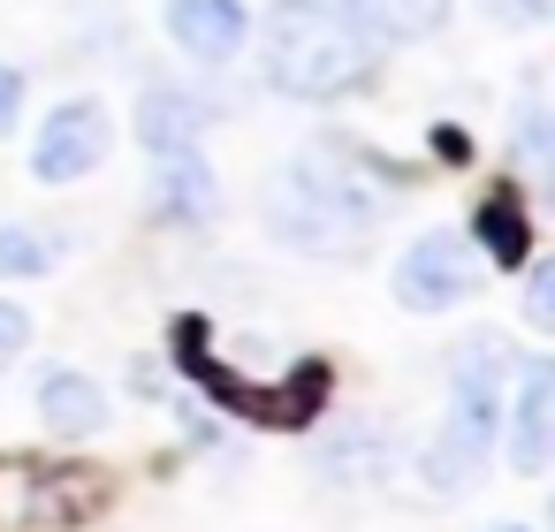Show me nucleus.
<instances>
[{
  "instance_id": "nucleus-1",
  "label": "nucleus",
  "mask_w": 555,
  "mask_h": 532,
  "mask_svg": "<svg viewBox=\"0 0 555 532\" xmlns=\"http://www.w3.org/2000/svg\"><path fill=\"white\" fill-rule=\"evenodd\" d=\"M259 77L282 100H350L373 85V39L335 0H267L259 16Z\"/></svg>"
},
{
  "instance_id": "nucleus-2",
  "label": "nucleus",
  "mask_w": 555,
  "mask_h": 532,
  "mask_svg": "<svg viewBox=\"0 0 555 532\" xmlns=\"http://www.w3.org/2000/svg\"><path fill=\"white\" fill-rule=\"evenodd\" d=\"M373 221H380L373 183L358 168L320 160V153H297L267 191V236L282 251H305V259H350Z\"/></svg>"
},
{
  "instance_id": "nucleus-3",
  "label": "nucleus",
  "mask_w": 555,
  "mask_h": 532,
  "mask_svg": "<svg viewBox=\"0 0 555 532\" xmlns=\"http://www.w3.org/2000/svg\"><path fill=\"white\" fill-rule=\"evenodd\" d=\"M502 380H509V350L494 335H464L449 358V418L434 426V441L418 456L426 494H464L487 471V456L502 441Z\"/></svg>"
},
{
  "instance_id": "nucleus-4",
  "label": "nucleus",
  "mask_w": 555,
  "mask_h": 532,
  "mask_svg": "<svg viewBox=\"0 0 555 532\" xmlns=\"http://www.w3.org/2000/svg\"><path fill=\"white\" fill-rule=\"evenodd\" d=\"M479 267H487V259H479L464 236H441V229H434V236H411V244H403V259H396V282H388V289H396V304H403V312H418V320H426V312L464 304V297L479 289Z\"/></svg>"
},
{
  "instance_id": "nucleus-5",
  "label": "nucleus",
  "mask_w": 555,
  "mask_h": 532,
  "mask_svg": "<svg viewBox=\"0 0 555 532\" xmlns=\"http://www.w3.org/2000/svg\"><path fill=\"white\" fill-rule=\"evenodd\" d=\"M107 153H115L107 107H100V100H62V107L39 122V138H31V176H39V183H85Z\"/></svg>"
},
{
  "instance_id": "nucleus-6",
  "label": "nucleus",
  "mask_w": 555,
  "mask_h": 532,
  "mask_svg": "<svg viewBox=\"0 0 555 532\" xmlns=\"http://www.w3.org/2000/svg\"><path fill=\"white\" fill-rule=\"evenodd\" d=\"M502 449H509L517 479L547 471V449H555V365L547 358L517 365V403H502Z\"/></svg>"
},
{
  "instance_id": "nucleus-7",
  "label": "nucleus",
  "mask_w": 555,
  "mask_h": 532,
  "mask_svg": "<svg viewBox=\"0 0 555 532\" xmlns=\"http://www.w3.org/2000/svg\"><path fill=\"white\" fill-rule=\"evenodd\" d=\"M396 433L388 426H365V418H343V426H327L320 441H312V471L327 479V486H380L388 471H396Z\"/></svg>"
},
{
  "instance_id": "nucleus-8",
  "label": "nucleus",
  "mask_w": 555,
  "mask_h": 532,
  "mask_svg": "<svg viewBox=\"0 0 555 532\" xmlns=\"http://www.w3.org/2000/svg\"><path fill=\"white\" fill-rule=\"evenodd\" d=\"M160 24H168V39H176L191 62H206V69L236 62V54H244V39H251L244 0H168Z\"/></svg>"
},
{
  "instance_id": "nucleus-9",
  "label": "nucleus",
  "mask_w": 555,
  "mask_h": 532,
  "mask_svg": "<svg viewBox=\"0 0 555 532\" xmlns=\"http://www.w3.org/2000/svg\"><path fill=\"white\" fill-rule=\"evenodd\" d=\"M206 122H214V107L183 85H145V100H138V145L145 153H191L206 138Z\"/></svg>"
},
{
  "instance_id": "nucleus-10",
  "label": "nucleus",
  "mask_w": 555,
  "mask_h": 532,
  "mask_svg": "<svg viewBox=\"0 0 555 532\" xmlns=\"http://www.w3.org/2000/svg\"><path fill=\"white\" fill-rule=\"evenodd\" d=\"M39 418H47V433H62V441H92V433H107V388L92 380V373H69V365H54L47 380H39Z\"/></svg>"
},
{
  "instance_id": "nucleus-11",
  "label": "nucleus",
  "mask_w": 555,
  "mask_h": 532,
  "mask_svg": "<svg viewBox=\"0 0 555 532\" xmlns=\"http://www.w3.org/2000/svg\"><path fill=\"white\" fill-rule=\"evenodd\" d=\"M343 16L373 39V47H418L449 24V0H343Z\"/></svg>"
},
{
  "instance_id": "nucleus-12",
  "label": "nucleus",
  "mask_w": 555,
  "mask_h": 532,
  "mask_svg": "<svg viewBox=\"0 0 555 532\" xmlns=\"http://www.w3.org/2000/svg\"><path fill=\"white\" fill-rule=\"evenodd\" d=\"M160 198H168V213H183V221H214V213H221V183H214V168L198 160V145H191V153H160Z\"/></svg>"
},
{
  "instance_id": "nucleus-13",
  "label": "nucleus",
  "mask_w": 555,
  "mask_h": 532,
  "mask_svg": "<svg viewBox=\"0 0 555 532\" xmlns=\"http://www.w3.org/2000/svg\"><path fill=\"white\" fill-rule=\"evenodd\" d=\"M472 236H479V259H494V267H525V251H532V236H525V206H517L509 191H494V198L479 206Z\"/></svg>"
},
{
  "instance_id": "nucleus-14",
  "label": "nucleus",
  "mask_w": 555,
  "mask_h": 532,
  "mask_svg": "<svg viewBox=\"0 0 555 532\" xmlns=\"http://www.w3.org/2000/svg\"><path fill=\"white\" fill-rule=\"evenodd\" d=\"M54 259H62L54 229H24V221H9V229H0V282H24V274H47Z\"/></svg>"
},
{
  "instance_id": "nucleus-15",
  "label": "nucleus",
  "mask_w": 555,
  "mask_h": 532,
  "mask_svg": "<svg viewBox=\"0 0 555 532\" xmlns=\"http://www.w3.org/2000/svg\"><path fill=\"white\" fill-rule=\"evenodd\" d=\"M517 153H525V176H547L555 153H547V107H540V85H525L517 100Z\"/></svg>"
},
{
  "instance_id": "nucleus-16",
  "label": "nucleus",
  "mask_w": 555,
  "mask_h": 532,
  "mask_svg": "<svg viewBox=\"0 0 555 532\" xmlns=\"http://www.w3.org/2000/svg\"><path fill=\"white\" fill-rule=\"evenodd\" d=\"M525 327H555V259L525 267Z\"/></svg>"
},
{
  "instance_id": "nucleus-17",
  "label": "nucleus",
  "mask_w": 555,
  "mask_h": 532,
  "mask_svg": "<svg viewBox=\"0 0 555 532\" xmlns=\"http://www.w3.org/2000/svg\"><path fill=\"white\" fill-rule=\"evenodd\" d=\"M24 342H31V312H24L16 297H0V365L24 358Z\"/></svg>"
},
{
  "instance_id": "nucleus-18",
  "label": "nucleus",
  "mask_w": 555,
  "mask_h": 532,
  "mask_svg": "<svg viewBox=\"0 0 555 532\" xmlns=\"http://www.w3.org/2000/svg\"><path fill=\"white\" fill-rule=\"evenodd\" d=\"M487 16L509 31H532V24H547V0H487Z\"/></svg>"
},
{
  "instance_id": "nucleus-19",
  "label": "nucleus",
  "mask_w": 555,
  "mask_h": 532,
  "mask_svg": "<svg viewBox=\"0 0 555 532\" xmlns=\"http://www.w3.org/2000/svg\"><path fill=\"white\" fill-rule=\"evenodd\" d=\"M16 115H24V69H16V62H0V138L16 130Z\"/></svg>"
},
{
  "instance_id": "nucleus-20",
  "label": "nucleus",
  "mask_w": 555,
  "mask_h": 532,
  "mask_svg": "<svg viewBox=\"0 0 555 532\" xmlns=\"http://www.w3.org/2000/svg\"><path fill=\"white\" fill-rule=\"evenodd\" d=\"M494 532H532V524H494Z\"/></svg>"
}]
</instances>
